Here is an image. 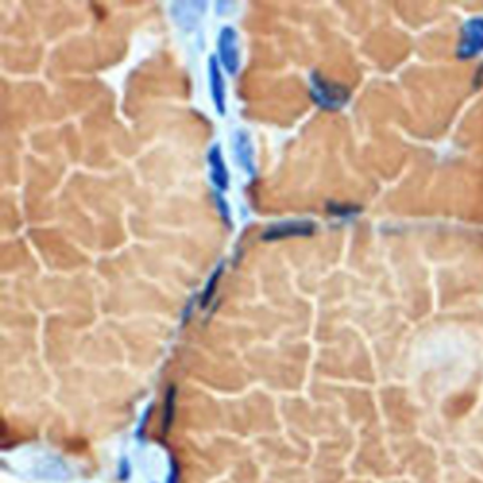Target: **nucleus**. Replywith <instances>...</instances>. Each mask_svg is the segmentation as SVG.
<instances>
[{
	"label": "nucleus",
	"instance_id": "nucleus-1",
	"mask_svg": "<svg viewBox=\"0 0 483 483\" xmlns=\"http://www.w3.org/2000/svg\"><path fill=\"white\" fill-rule=\"evenodd\" d=\"M350 89L331 82L321 74L312 76V98L324 110H340L342 106L350 100Z\"/></svg>",
	"mask_w": 483,
	"mask_h": 483
},
{
	"label": "nucleus",
	"instance_id": "nucleus-7",
	"mask_svg": "<svg viewBox=\"0 0 483 483\" xmlns=\"http://www.w3.org/2000/svg\"><path fill=\"white\" fill-rule=\"evenodd\" d=\"M234 149H236V159L242 165V169H246L248 172H253V146L246 132H238L234 139Z\"/></svg>",
	"mask_w": 483,
	"mask_h": 483
},
{
	"label": "nucleus",
	"instance_id": "nucleus-2",
	"mask_svg": "<svg viewBox=\"0 0 483 483\" xmlns=\"http://www.w3.org/2000/svg\"><path fill=\"white\" fill-rule=\"evenodd\" d=\"M483 53V17H470L461 29L457 57L470 61Z\"/></svg>",
	"mask_w": 483,
	"mask_h": 483
},
{
	"label": "nucleus",
	"instance_id": "nucleus-6",
	"mask_svg": "<svg viewBox=\"0 0 483 483\" xmlns=\"http://www.w3.org/2000/svg\"><path fill=\"white\" fill-rule=\"evenodd\" d=\"M210 89H211V98L218 106V112H225V82L221 76V68L216 57L210 59Z\"/></svg>",
	"mask_w": 483,
	"mask_h": 483
},
{
	"label": "nucleus",
	"instance_id": "nucleus-9",
	"mask_svg": "<svg viewBox=\"0 0 483 483\" xmlns=\"http://www.w3.org/2000/svg\"><path fill=\"white\" fill-rule=\"evenodd\" d=\"M165 483H180V468H178V465H176L174 459L170 461V468H169V474H167V481Z\"/></svg>",
	"mask_w": 483,
	"mask_h": 483
},
{
	"label": "nucleus",
	"instance_id": "nucleus-3",
	"mask_svg": "<svg viewBox=\"0 0 483 483\" xmlns=\"http://www.w3.org/2000/svg\"><path fill=\"white\" fill-rule=\"evenodd\" d=\"M220 57L229 74H236L240 68V49H238V36L234 29L227 26L220 35Z\"/></svg>",
	"mask_w": 483,
	"mask_h": 483
},
{
	"label": "nucleus",
	"instance_id": "nucleus-5",
	"mask_svg": "<svg viewBox=\"0 0 483 483\" xmlns=\"http://www.w3.org/2000/svg\"><path fill=\"white\" fill-rule=\"evenodd\" d=\"M208 160H210V176H211L213 185H216L220 191H225L229 187V172L223 163V155H221L220 146H213L210 149Z\"/></svg>",
	"mask_w": 483,
	"mask_h": 483
},
{
	"label": "nucleus",
	"instance_id": "nucleus-4",
	"mask_svg": "<svg viewBox=\"0 0 483 483\" xmlns=\"http://www.w3.org/2000/svg\"><path fill=\"white\" fill-rule=\"evenodd\" d=\"M315 231V225L312 221H287L280 223L268 229L262 238L264 240H280L289 236H310Z\"/></svg>",
	"mask_w": 483,
	"mask_h": 483
},
{
	"label": "nucleus",
	"instance_id": "nucleus-8",
	"mask_svg": "<svg viewBox=\"0 0 483 483\" xmlns=\"http://www.w3.org/2000/svg\"><path fill=\"white\" fill-rule=\"evenodd\" d=\"M174 398H176V393H174V387L169 389V395H167V402H165V421H163V431L169 433V428L172 425V417H174Z\"/></svg>",
	"mask_w": 483,
	"mask_h": 483
}]
</instances>
